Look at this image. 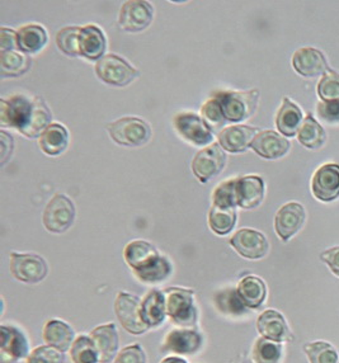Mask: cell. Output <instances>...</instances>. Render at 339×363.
Masks as SVG:
<instances>
[{
	"label": "cell",
	"instance_id": "40",
	"mask_svg": "<svg viewBox=\"0 0 339 363\" xmlns=\"http://www.w3.org/2000/svg\"><path fill=\"white\" fill-rule=\"evenodd\" d=\"M212 206L235 210L238 207L235 199V179H228L218 186L212 194Z\"/></svg>",
	"mask_w": 339,
	"mask_h": 363
},
{
	"label": "cell",
	"instance_id": "33",
	"mask_svg": "<svg viewBox=\"0 0 339 363\" xmlns=\"http://www.w3.org/2000/svg\"><path fill=\"white\" fill-rule=\"evenodd\" d=\"M297 139L300 141L301 145L311 149V150H318L321 146L324 145L327 135L324 128H321L318 122L315 121L311 116H308L304 120L301 128L297 133Z\"/></svg>",
	"mask_w": 339,
	"mask_h": 363
},
{
	"label": "cell",
	"instance_id": "3",
	"mask_svg": "<svg viewBox=\"0 0 339 363\" xmlns=\"http://www.w3.org/2000/svg\"><path fill=\"white\" fill-rule=\"evenodd\" d=\"M164 295L167 303V315L172 321L179 327H194L197 323L194 291L182 287H170L164 290Z\"/></svg>",
	"mask_w": 339,
	"mask_h": 363
},
{
	"label": "cell",
	"instance_id": "34",
	"mask_svg": "<svg viewBox=\"0 0 339 363\" xmlns=\"http://www.w3.org/2000/svg\"><path fill=\"white\" fill-rule=\"evenodd\" d=\"M236 211L234 208L212 206L209 212V226L218 235H228L235 228Z\"/></svg>",
	"mask_w": 339,
	"mask_h": 363
},
{
	"label": "cell",
	"instance_id": "23",
	"mask_svg": "<svg viewBox=\"0 0 339 363\" xmlns=\"http://www.w3.org/2000/svg\"><path fill=\"white\" fill-rule=\"evenodd\" d=\"M257 136V128L244 125L229 126L221 130L218 135V145L229 152H244Z\"/></svg>",
	"mask_w": 339,
	"mask_h": 363
},
{
	"label": "cell",
	"instance_id": "22",
	"mask_svg": "<svg viewBox=\"0 0 339 363\" xmlns=\"http://www.w3.org/2000/svg\"><path fill=\"white\" fill-rule=\"evenodd\" d=\"M292 65L297 73L305 78H315L329 72L324 55L313 48L297 50L292 56Z\"/></svg>",
	"mask_w": 339,
	"mask_h": 363
},
{
	"label": "cell",
	"instance_id": "48",
	"mask_svg": "<svg viewBox=\"0 0 339 363\" xmlns=\"http://www.w3.org/2000/svg\"><path fill=\"white\" fill-rule=\"evenodd\" d=\"M0 136H1V165H6L8 159L12 157L13 147H14L13 138L4 130H1Z\"/></svg>",
	"mask_w": 339,
	"mask_h": 363
},
{
	"label": "cell",
	"instance_id": "30",
	"mask_svg": "<svg viewBox=\"0 0 339 363\" xmlns=\"http://www.w3.org/2000/svg\"><path fill=\"white\" fill-rule=\"evenodd\" d=\"M303 122V112L299 108V106L291 102L290 98H284V102L279 113L276 117V126L279 133L285 135L286 138L295 136L301 128Z\"/></svg>",
	"mask_w": 339,
	"mask_h": 363
},
{
	"label": "cell",
	"instance_id": "42",
	"mask_svg": "<svg viewBox=\"0 0 339 363\" xmlns=\"http://www.w3.org/2000/svg\"><path fill=\"white\" fill-rule=\"evenodd\" d=\"M65 356L62 352L51 345H41L30 352L26 363H64Z\"/></svg>",
	"mask_w": 339,
	"mask_h": 363
},
{
	"label": "cell",
	"instance_id": "6",
	"mask_svg": "<svg viewBox=\"0 0 339 363\" xmlns=\"http://www.w3.org/2000/svg\"><path fill=\"white\" fill-rule=\"evenodd\" d=\"M43 226L52 234H62L69 230L75 220L73 201L64 194H55L45 207Z\"/></svg>",
	"mask_w": 339,
	"mask_h": 363
},
{
	"label": "cell",
	"instance_id": "28",
	"mask_svg": "<svg viewBox=\"0 0 339 363\" xmlns=\"http://www.w3.org/2000/svg\"><path fill=\"white\" fill-rule=\"evenodd\" d=\"M238 295L248 309L261 308L267 297L266 284L257 276H247L238 285Z\"/></svg>",
	"mask_w": 339,
	"mask_h": 363
},
{
	"label": "cell",
	"instance_id": "45",
	"mask_svg": "<svg viewBox=\"0 0 339 363\" xmlns=\"http://www.w3.org/2000/svg\"><path fill=\"white\" fill-rule=\"evenodd\" d=\"M318 113L321 116V120L329 123L339 122V99L337 101H329V102H321L318 104Z\"/></svg>",
	"mask_w": 339,
	"mask_h": 363
},
{
	"label": "cell",
	"instance_id": "7",
	"mask_svg": "<svg viewBox=\"0 0 339 363\" xmlns=\"http://www.w3.org/2000/svg\"><path fill=\"white\" fill-rule=\"evenodd\" d=\"M11 272L13 277L21 282L35 285L46 279L49 266L41 255L13 252L11 255Z\"/></svg>",
	"mask_w": 339,
	"mask_h": 363
},
{
	"label": "cell",
	"instance_id": "46",
	"mask_svg": "<svg viewBox=\"0 0 339 363\" xmlns=\"http://www.w3.org/2000/svg\"><path fill=\"white\" fill-rule=\"evenodd\" d=\"M0 49L1 51H12V50H18V43H17V32L1 27L0 30Z\"/></svg>",
	"mask_w": 339,
	"mask_h": 363
},
{
	"label": "cell",
	"instance_id": "49",
	"mask_svg": "<svg viewBox=\"0 0 339 363\" xmlns=\"http://www.w3.org/2000/svg\"><path fill=\"white\" fill-rule=\"evenodd\" d=\"M160 363H188L184 358L176 357V356H172V357L164 358L163 361Z\"/></svg>",
	"mask_w": 339,
	"mask_h": 363
},
{
	"label": "cell",
	"instance_id": "41",
	"mask_svg": "<svg viewBox=\"0 0 339 363\" xmlns=\"http://www.w3.org/2000/svg\"><path fill=\"white\" fill-rule=\"evenodd\" d=\"M202 112V118L204 121L206 122L207 126L211 128L212 131L215 130H220L225 125L224 113L221 111L220 104H218V99L213 97L211 99H209L206 104L202 106L201 108Z\"/></svg>",
	"mask_w": 339,
	"mask_h": 363
},
{
	"label": "cell",
	"instance_id": "15",
	"mask_svg": "<svg viewBox=\"0 0 339 363\" xmlns=\"http://www.w3.org/2000/svg\"><path fill=\"white\" fill-rule=\"evenodd\" d=\"M311 191L323 202H330L339 196V165L326 164L315 172L311 181Z\"/></svg>",
	"mask_w": 339,
	"mask_h": 363
},
{
	"label": "cell",
	"instance_id": "14",
	"mask_svg": "<svg viewBox=\"0 0 339 363\" xmlns=\"http://www.w3.org/2000/svg\"><path fill=\"white\" fill-rule=\"evenodd\" d=\"M230 245L236 253L247 259H261L268 253L266 236L253 229H240L230 239Z\"/></svg>",
	"mask_w": 339,
	"mask_h": 363
},
{
	"label": "cell",
	"instance_id": "16",
	"mask_svg": "<svg viewBox=\"0 0 339 363\" xmlns=\"http://www.w3.org/2000/svg\"><path fill=\"white\" fill-rule=\"evenodd\" d=\"M305 218V210L297 202H290L281 207L274 218V229L279 239L289 242L303 228Z\"/></svg>",
	"mask_w": 339,
	"mask_h": 363
},
{
	"label": "cell",
	"instance_id": "2",
	"mask_svg": "<svg viewBox=\"0 0 339 363\" xmlns=\"http://www.w3.org/2000/svg\"><path fill=\"white\" fill-rule=\"evenodd\" d=\"M216 98L224 113L225 120L229 122H242L248 120L257 109L260 91L257 89L247 91H218Z\"/></svg>",
	"mask_w": 339,
	"mask_h": 363
},
{
	"label": "cell",
	"instance_id": "26",
	"mask_svg": "<svg viewBox=\"0 0 339 363\" xmlns=\"http://www.w3.org/2000/svg\"><path fill=\"white\" fill-rule=\"evenodd\" d=\"M141 316L149 328L163 324L167 318V303L164 291L152 290L141 301Z\"/></svg>",
	"mask_w": 339,
	"mask_h": 363
},
{
	"label": "cell",
	"instance_id": "37",
	"mask_svg": "<svg viewBox=\"0 0 339 363\" xmlns=\"http://www.w3.org/2000/svg\"><path fill=\"white\" fill-rule=\"evenodd\" d=\"M282 358V345L268 339H257L253 347V359L255 363H279Z\"/></svg>",
	"mask_w": 339,
	"mask_h": 363
},
{
	"label": "cell",
	"instance_id": "1",
	"mask_svg": "<svg viewBox=\"0 0 339 363\" xmlns=\"http://www.w3.org/2000/svg\"><path fill=\"white\" fill-rule=\"evenodd\" d=\"M123 258L133 274L145 284H159L170 277L173 267L167 257L145 240H133L123 249Z\"/></svg>",
	"mask_w": 339,
	"mask_h": 363
},
{
	"label": "cell",
	"instance_id": "31",
	"mask_svg": "<svg viewBox=\"0 0 339 363\" xmlns=\"http://www.w3.org/2000/svg\"><path fill=\"white\" fill-rule=\"evenodd\" d=\"M51 120H52V115L48 104L43 98L36 97L33 99V109H32L30 122L27 128L21 133L30 139L41 136L45 133V130L51 125Z\"/></svg>",
	"mask_w": 339,
	"mask_h": 363
},
{
	"label": "cell",
	"instance_id": "32",
	"mask_svg": "<svg viewBox=\"0 0 339 363\" xmlns=\"http://www.w3.org/2000/svg\"><path fill=\"white\" fill-rule=\"evenodd\" d=\"M30 59L18 50L0 52L1 78H17L30 70Z\"/></svg>",
	"mask_w": 339,
	"mask_h": 363
},
{
	"label": "cell",
	"instance_id": "43",
	"mask_svg": "<svg viewBox=\"0 0 339 363\" xmlns=\"http://www.w3.org/2000/svg\"><path fill=\"white\" fill-rule=\"evenodd\" d=\"M318 94L324 102L339 99V75L333 72H328L321 78L318 85Z\"/></svg>",
	"mask_w": 339,
	"mask_h": 363
},
{
	"label": "cell",
	"instance_id": "36",
	"mask_svg": "<svg viewBox=\"0 0 339 363\" xmlns=\"http://www.w3.org/2000/svg\"><path fill=\"white\" fill-rule=\"evenodd\" d=\"M70 357L73 363H99L97 348L88 335H80L74 340Z\"/></svg>",
	"mask_w": 339,
	"mask_h": 363
},
{
	"label": "cell",
	"instance_id": "44",
	"mask_svg": "<svg viewBox=\"0 0 339 363\" xmlns=\"http://www.w3.org/2000/svg\"><path fill=\"white\" fill-rule=\"evenodd\" d=\"M113 363H146V354L140 345H128L118 352Z\"/></svg>",
	"mask_w": 339,
	"mask_h": 363
},
{
	"label": "cell",
	"instance_id": "27",
	"mask_svg": "<svg viewBox=\"0 0 339 363\" xmlns=\"http://www.w3.org/2000/svg\"><path fill=\"white\" fill-rule=\"evenodd\" d=\"M49 36L41 25L30 23L17 30L18 50L23 54H37L48 45Z\"/></svg>",
	"mask_w": 339,
	"mask_h": 363
},
{
	"label": "cell",
	"instance_id": "25",
	"mask_svg": "<svg viewBox=\"0 0 339 363\" xmlns=\"http://www.w3.org/2000/svg\"><path fill=\"white\" fill-rule=\"evenodd\" d=\"M43 338L48 345L54 347L56 350L65 353L70 351L74 340H75V332L65 321L59 319H51L46 321L43 325Z\"/></svg>",
	"mask_w": 339,
	"mask_h": 363
},
{
	"label": "cell",
	"instance_id": "20",
	"mask_svg": "<svg viewBox=\"0 0 339 363\" xmlns=\"http://www.w3.org/2000/svg\"><path fill=\"white\" fill-rule=\"evenodd\" d=\"M257 329L263 338L282 343L292 339L290 328L284 315L277 310L268 309L257 319Z\"/></svg>",
	"mask_w": 339,
	"mask_h": 363
},
{
	"label": "cell",
	"instance_id": "29",
	"mask_svg": "<svg viewBox=\"0 0 339 363\" xmlns=\"http://www.w3.org/2000/svg\"><path fill=\"white\" fill-rule=\"evenodd\" d=\"M69 131L60 123H51L40 136V147L46 155L57 157L67 150Z\"/></svg>",
	"mask_w": 339,
	"mask_h": 363
},
{
	"label": "cell",
	"instance_id": "4",
	"mask_svg": "<svg viewBox=\"0 0 339 363\" xmlns=\"http://www.w3.org/2000/svg\"><path fill=\"white\" fill-rule=\"evenodd\" d=\"M111 139L122 146H143L152 138V128L139 117H122L107 126Z\"/></svg>",
	"mask_w": 339,
	"mask_h": 363
},
{
	"label": "cell",
	"instance_id": "13",
	"mask_svg": "<svg viewBox=\"0 0 339 363\" xmlns=\"http://www.w3.org/2000/svg\"><path fill=\"white\" fill-rule=\"evenodd\" d=\"M0 363H17L30 356V343L25 333L13 325L0 327Z\"/></svg>",
	"mask_w": 339,
	"mask_h": 363
},
{
	"label": "cell",
	"instance_id": "8",
	"mask_svg": "<svg viewBox=\"0 0 339 363\" xmlns=\"http://www.w3.org/2000/svg\"><path fill=\"white\" fill-rule=\"evenodd\" d=\"M115 313L123 329L133 335H141L150 329L143 320L141 301L133 294L118 292L116 297Z\"/></svg>",
	"mask_w": 339,
	"mask_h": 363
},
{
	"label": "cell",
	"instance_id": "35",
	"mask_svg": "<svg viewBox=\"0 0 339 363\" xmlns=\"http://www.w3.org/2000/svg\"><path fill=\"white\" fill-rule=\"evenodd\" d=\"M213 303L223 314L239 316L248 313V308L244 305L242 298L238 295L236 289L218 291L213 297Z\"/></svg>",
	"mask_w": 339,
	"mask_h": 363
},
{
	"label": "cell",
	"instance_id": "10",
	"mask_svg": "<svg viewBox=\"0 0 339 363\" xmlns=\"http://www.w3.org/2000/svg\"><path fill=\"white\" fill-rule=\"evenodd\" d=\"M226 154L218 144H211L194 155L192 170L201 183H206L213 177L218 176L226 165Z\"/></svg>",
	"mask_w": 339,
	"mask_h": 363
},
{
	"label": "cell",
	"instance_id": "17",
	"mask_svg": "<svg viewBox=\"0 0 339 363\" xmlns=\"http://www.w3.org/2000/svg\"><path fill=\"white\" fill-rule=\"evenodd\" d=\"M204 339L197 330L191 328L174 329L164 339L162 352H173L176 354H194L200 351Z\"/></svg>",
	"mask_w": 339,
	"mask_h": 363
},
{
	"label": "cell",
	"instance_id": "19",
	"mask_svg": "<svg viewBox=\"0 0 339 363\" xmlns=\"http://www.w3.org/2000/svg\"><path fill=\"white\" fill-rule=\"evenodd\" d=\"M89 337L97 348L99 363H111L117 357L120 338L113 323L94 328Z\"/></svg>",
	"mask_w": 339,
	"mask_h": 363
},
{
	"label": "cell",
	"instance_id": "38",
	"mask_svg": "<svg viewBox=\"0 0 339 363\" xmlns=\"http://www.w3.org/2000/svg\"><path fill=\"white\" fill-rule=\"evenodd\" d=\"M304 351L310 363H338V353L327 342H313L304 345Z\"/></svg>",
	"mask_w": 339,
	"mask_h": 363
},
{
	"label": "cell",
	"instance_id": "39",
	"mask_svg": "<svg viewBox=\"0 0 339 363\" xmlns=\"http://www.w3.org/2000/svg\"><path fill=\"white\" fill-rule=\"evenodd\" d=\"M79 30L80 27H65L57 32L56 45L64 54L72 57L80 56L79 52Z\"/></svg>",
	"mask_w": 339,
	"mask_h": 363
},
{
	"label": "cell",
	"instance_id": "21",
	"mask_svg": "<svg viewBox=\"0 0 339 363\" xmlns=\"http://www.w3.org/2000/svg\"><path fill=\"white\" fill-rule=\"evenodd\" d=\"M107 49L104 30L98 26L88 25L79 30V52L88 60H101Z\"/></svg>",
	"mask_w": 339,
	"mask_h": 363
},
{
	"label": "cell",
	"instance_id": "9",
	"mask_svg": "<svg viewBox=\"0 0 339 363\" xmlns=\"http://www.w3.org/2000/svg\"><path fill=\"white\" fill-rule=\"evenodd\" d=\"M0 125L1 128H16L22 133L30 122L33 99L26 97L23 94H16L11 98H3L0 101Z\"/></svg>",
	"mask_w": 339,
	"mask_h": 363
},
{
	"label": "cell",
	"instance_id": "5",
	"mask_svg": "<svg viewBox=\"0 0 339 363\" xmlns=\"http://www.w3.org/2000/svg\"><path fill=\"white\" fill-rule=\"evenodd\" d=\"M94 69L98 78L113 86H126L139 77L138 69L115 54L104 55L101 60L97 61Z\"/></svg>",
	"mask_w": 339,
	"mask_h": 363
},
{
	"label": "cell",
	"instance_id": "18",
	"mask_svg": "<svg viewBox=\"0 0 339 363\" xmlns=\"http://www.w3.org/2000/svg\"><path fill=\"white\" fill-rule=\"evenodd\" d=\"M265 197V182L261 177L245 176L235 178L236 205L245 210L260 206Z\"/></svg>",
	"mask_w": 339,
	"mask_h": 363
},
{
	"label": "cell",
	"instance_id": "24",
	"mask_svg": "<svg viewBox=\"0 0 339 363\" xmlns=\"http://www.w3.org/2000/svg\"><path fill=\"white\" fill-rule=\"evenodd\" d=\"M290 141L286 140L284 136L274 131H261L257 133L252 149L255 150L260 157L269 160H274L286 155L290 150Z\"/></svg>",
	"mask_w": 339,
	"mask_h": 363
},
{
	"label": "cell",
	"instance_id": "47",
	"mask_svg": "<svg viewBox=\"0 0 339 363\" xmlns=\"http://www.w3.org/2000/svg\"><path fill=\"white\" fill-rule=\"evenodd\" d=\"M321 258L324 263H327L332 272L339 277V247H334L323 252Z\"/></svg>",
	"mask_w": 339,
	"mask_h": 363
},
{
	"label": "cell",
	"instance_id": "11",
	"mask_svg": "<svg viewBox=\"0 0 339 363\" xmlns=\"http://www.w3.org/2000/svg\"><path fill=\"white\" fill-rule=\"evenodd\" d=\"M177 133L182 139L196 146H206L213 140V131L204 118L196 113H178L173 120Z\"/></svg>",
	"mask_w": 339,
	"mask_h": 363
},
{
	"label": "cell",
	"instance_id": "12",
	"mask_svg": "<svg viewBox=\"0 0 339 363\" xmlns=\"http://www.w3.org/2000/svg\"><path fill=\"white\" fill-rule=\"evenodd\" d=\"M154 18V8L145 0H128L121 6L118 25L126 32H141L146 30Z\"/></svg>",
	"mask_w": 339,
	"mask_h": 363
}]
</instances>
